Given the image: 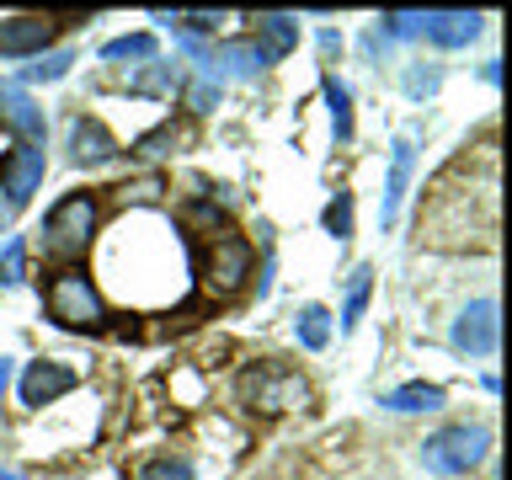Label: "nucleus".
Listing matches in <instances>:
<instances>
[{"label": "nucleus", "mask_w": 512, "mask_h": 480, "mask_svg": "<svg viewBox=\"0 0 512 480\" xmlns=\"http://www.w3.org/2000/svg\"><path fill=\"white\" fill-rule=\"evenodd\" d=\"M320 224H326V235L331 240H352V192H336V198L326 203V214H320Z\"/></svg>", "instance_id": "26"}, {"label": "nucleus", "mask_w": 512, "mask_h": 480, "mask_svg": "<svg viewBox=\"0 0 512 480\" xmlns=\"http://www.w3.org/2000/svg\"><path fill=\"white\" fill-rule=\"evenodd\" d=\"M48 315H54L64 331H107V320H112L102 283H96L86 267H59L54 278H48Z\"/></svg>", "instance_id": "3"}, {"label": "nucleus", "mask_w": 512, "mask_h": 480, "mask_svg": "<svg viewBox=\"0 0 512 480\" xmlns=\"http://www.w3.org/2000/svg\"><path fill=\"white\" fill-rule=\"evenodd\" d=\"M96 224H102V203L96 192H64V198L43 214V256L59 267H75L86 246L96 240Z\"/></svg>", "instance_id": "2"}, {"label": "nucleus", "mask_w": 512, "mask_h": 480, "mask_svg": "<svg viewBox=\"0 0 512 480\" xmlns=\"http://www.w3.org/2000/svg\"><path fill=\"white\" fill-rule=\"evenodd\" d=\"M187 224H192V230H203V235H224V203H214V198H198V203H192L187 208Z\"/></svg>", "instance_id": "27"}, {"label": "nucleus", "mask_w": 512, "mask_h": 480, "mask_svg": "<svg viewBox=\"0 0 512 480\" xmlns=\"http://www.w3.org/2000/svg\"><path fill=\"white\" fill-rule=\"evenodd\" d=\"M6 224H11V208H6V198H0V230H6Z\"/></svg>", "instance_id": "34"}, {"label": "nucleus", "mask_w": 512, "mask_h": 480, "mask_svg": "<svg viewBox=\"0 0 512 480\" xmlns=\"http://www.w3.org/2000/svg\"><path fill=\"white\" fill-rule=\"evenodd\" d=\"M256 32L251 38L267 48L272 59H283V54H294L299 48V16H288V11H262V16H251Z\"/></svg>", "instance_id": "15"}, {"label": "nucleus", "mask_w": 512, "mask_h": 480, "mask_svg": "<svg viewBox=\"0 0 512 480\" xmlns=\"http://www.w3.org/2000/svg\"><path fill=\"white\" fill-rule=\"evenodd\" d=\"M75 384H80V379H75V368L38 358V363H27V374H22V406H27V411H38V406H48V400L70 395Z\"/></svg>", "instance_id": "10"}, {"label": "nucleus", "mask_w": 512, "mask_h": 480, "mask_svg": "<svg viewBox=\"0 0 512 480\" xmlns=\"http://www.w3.org/2000/svg\"><path fill=\"white\" fill-rule=\"evenodd\" d=\"M118 155V139L107 134L96 118H70V160L75 166H107Z\"/></svg>", "instance_id": "14"}, {"label": "nucleus", "mask_w": 512, "mask_h": 480, "mask_svg": "<svg viewBox=\"0 0 512 480\" xmlns=\"http://www.w3.org/2000/svg\"><path fill=\"white\" fill-rule=\"evenodd\" d=\"M379 43H384L379 32H368V38H363V59H379Z\"/></svg>", "instance_id": "32"}, {"label": "nucleus", "mask_w": 512, "mask_h": 480, "mask_svg": "<svg viewBox=\"0 0 512 480\" xmlns=\"http://www.w3.org/2000/svg\"><path fill=\"white\" fill-rule=\"evenodd\" d=\"M240 400L262 416H278V411H304L310 406V379L299 368H283V363H262L240 379Z\"/></svg>", "instance_id": "5"}, {"label": "nucleus", "mask_w": 512, "mask_h": 480, "mask_svg": "<svg viewBox=\"0 0 512 480\" xmlns=\"http://www.w3.org/2000/svg\"><path fill=\"white\" fill-rule=\"evenodd\" d=\"M320 91H326V107H331L336 144H347L352 139V91H347V80L342 75H326V80H320Z\"/></svg>", "instance_id": "17"}, {"label": "nucleus", "mask_w": 512, "mask_h": 480, "mask_svg": "<svg viewBox=\"0 0 512 480\" xmlns=\"http://www.w3.org/2000/svg\"><path fill=\"white\" fill-rule=\"evenodd\" d=\"M176 86H182V70L166 59H150L139 75H128V91H144V96H171Z\"/></svg>", "instance_id": "19"}, {"label": "nucleus", "mask_w": 512, "mask_h": 480, "mask_svg": "<svg viewBox=\"0 0 512 480\" xmlns=\"http://www.w3.org/2000/svg\"><path fill=\"white\" fill-rule=\"evenodd\" d=\"M54 43V22L48 16H6L0 22V54L6 59H38Z\"/></svg>", "instance_id": "9"}, {"label": "nucleus", "mask_w": 512, "mask_h": 480, "mask_svg": "<svg viewBox=\"0 0 512 480\" xmlns=\"http://www.w3.org/2000/svg\"><path fill=\"white\" fill-rule=\"evenodd\" d=\"M187 107L192 112H198V118H208V112H214L219 107V80H192V86H187Z\"/></svg>", "instance_id": "29"}, {"label": "nucleus", "mask_w": 512, "mask_h": 480, "mask_svg": "<svg viewBox=\"0 0 512 480\" xmlns=\"http://www.w3.org/2000/svg\"><path fill=\"white\" fill-rule=\"evenodd\" d=\"M75 64V48H48V54H38L32 64H22V80H32V86H48V80H64Z\"/></svg>", "instance_id": "21"}, {"label": "nucleus", "mask_w": 512, "mask_h": 480, "mask_svg": "<svg viewBox=\"0 0 512 480\" xmlns=\"http://www.w3.org/2000/svg\"><path fill=\"white\" fill-rule=\"evenodd\" d=\"M384 406L400 411V416H416V411H443V390H438V384H400V390L384 395Z\"/></svg>", "instance_id": "18"}, {"label": "nucleus", "mask_w": 512, "mask_h": 480, "mask_svg": "<svg viewBox=\"0 0 512 480\" xmlns=\"http://www.w3.org/2000/svg\"><path fill=\"white\" fill-rule=\"evenodd\" d=\"M43 171H48L43 144H11V150L0 155V192H6V208H11V214L32 203V192L43 187Z\"/></svg>", "instance_id": "8"}, {"label": "nucleus", "mask_w": 512, "mask_h": 480, "mask_svg": "<svg viewBox=\"0 0 512 480\" xmlns=\"http://www.w3.org/2000/svg\"><path fill=\"white\" fill-rule=\"evenodd\" d=\"M368 294H374V267H352V278H347V299H342V336L363 320Z\"/></svg>", "instance_id": "20"}, {"label": "nucleus", "mask_w": 512, "mask_h": 480, "mask_svg": "<svg viewBox=\"0 0 512 480\" xmlns=\"http://www.w3.org/2000/svg\"><path fill=\"white\" fill-rule=\"evenodd\" d=\"M480 27H486V16H480V11H427L422 38L438 43V48H470L480 38Z\"/></svg>", "instance_id": "12"}, {"label": "nucleus", "mask_w": 512, "mask_h": 480, "mask_svg": "<svg viewBox=\"0 0 512 480\" xmlns=\"http://www.w3.org/2000/svg\"><path fill=\"white\" fill-rule=\"evenodd\" d=\"M400 86H406L411 102H427V96H438V86H443V64H411Z\"/></svg>", "instance_id": "25"}, {"label": "nucleus", "mask_w": 512, "mask_h": 480, "mask_svg": "<svg viewBox=\"0 0 512 480\" xmlns=\"http://www.w3.org/2000/svg\"><path fill=\"white\" fill-rule=\"evenodd\" d=\"M11 384V358H0V390Z\"/></svg>", "instance_id": "33"}, {"label": "nucleus", "mask_w": 512, "mask_h": 480, "mask_svg": "<svg viewBox=\"0 0 512 480\" xmlns=\"http://www.w3.org/2000/svg\"><path fill=\"white\" fill-rule=\"evenodd\" d=\"M422 22H427V11H384L374 32L384 43H406V38H422Z\"/></svg>", "instance_id": "23"}, {"label": "nucleus", "mask_w": 512, "mask_h": 480, "mask_svg": "<svg viewBox=\"0 0 512 480\" xmlns=\"http://www.w3.org/2000/svg\"><path fill=\"white\" fill-rule=\"evenodd\" d=\"M251 240L246 235H208V246H203V256H198V278H203V288L214 299H230V294H240L246 288V278H251Z\"/></svg>", "instance_id": "6"}, {"label": "nucleus", "mask_w": 512, "mask_h": 480, "mask_svg": "<svg viewBox=\"0 0 512 480\" xmlns=\"http://www.w3.org/2000/svg\"><path fill=\"white\" fill-rule=\"evenodd\" d=\"M0 480H27V475H16V470H0Z\"/></svg>", "instance_id": "35"}, {"label": "nucleus", "mask_w": 512, "mask_h": 480, "mask_svg": "<svg viewBox=\"0 0 512 480\" xmlns=\"http://www.w3.org/2000/svg\"><path fill=\"white\" fill-rule=\"evenodd\" d=\"M496 336H502V320H496V299L491 294L486 299H470L454 315V326H448V342H454L459 358H491Z\"/></svg>", "instance_id": "7"}, {"label": "nucleus", "mask_w": 512, "mask_h": 480, "mask_svg": "<svg viewBox=\"0 0 512 480\" xmlns=\"http://www.w3.org/2000/svg\"><path fill=\"white\" fill-rule=\"evenodd\" d=\"M16 283H27V240L6 235L0 240V288H16Z\"/></svg>", "instance_id": "24"}, {"label": "nucleus", "mask_w": 512, "mask_h": 480, "mask_svg": "<svg viewBox=\"0 0 512 480\" xmlns=\"http://www.w3.org/2000/svg\"><path fill=\"white\" fill-rule=\"evenodd\" d=\"M102 59L107 64H123V59H144V64H150L155 59V32H123V38L102 43Z\"/></svg>", "instance_id": "22"}, {"label": "nucleus", "mask_w": 512, "mask_h": 480, "mask_svg": "<svg viewBox=\"0 0 512 480\" xmlns=\"http://www.w3.org/2000/svg\"><path fill=\"white\" fill-rule=\"evenodd\" d=\"M411 171H416V144H411V139H395V144H390V176H384L379 224H395V219H400V203H406Z\"/></svg>", "instance_id": "13"}, {"label": "nucleus", "mask_w": 512, "mask_h": 480, "mask_svg": "<svg viewBox=\"0 0 512 480\" xmlns=\"http://www.w3.org/2000/svg\"><path fill=\"white\" fill-rule=\"evenodd\" d=\"M166 144H176V128H171V123H166V128H155V134H144L134 150H139L144 160H160V155H166Z\"/></svg>", "instance_id": "30"}, {"label": "nucleus", "mask_w": 512, "mask_h": 480, "mask_svg": "<svg viewBox=\"0 0 512 480\" xmlns=\"http://www.w3.org/2000/svg\"><path fill=\"white\" fill-rule=\"evenodd\" d=\"M336 48H342V32L326 27V32H320V54H336Z\"/></svg>", "instance_id": "31"}, {"label": "nucleus", "mask_w": 512, "mask_h": 480, "mask_svg": "<svg viewBox=\"0 0 512 480\" xmlns=\"http://www.w3.org/2000/svg\"><path fill=\"white\" fill-rule=\"evenodd\" d=\"M0 123H6L22 144H43V134H48L43 107L32 102V96H27L22 86H0Z\"/></svg>", "instance_id": "11"}, {"label": "nucleus", "mask_w": 512, "mask_h": 480, "mask_svg": "<svg viewBox=\"0 0 512 480\" xmlns=\"http://www.w3.org/2000/svg\"><path fill=\"white\" fill-rule=\"evenodd\" d=\"M294 336H299L304 352H326V342H331V310H326V304H299Z\"/></svg>", "instance_id": "16"}, {"label": "nucleus", "mask_w": 512, "mask_h": 480, "mask_svg": "<svg viewBox=\"0 0 512 480\" xmlns=\"http://www.w3.org/2000/svg\"><path fill=\"white\" fill-rule=\"evenodd\" d=\"M486 454H491V432L480 427V422L438 427L422 443V464H427L432 475H470L475 464H486Z\"/></svg>", "instance_id": "4"}, {"label": "nucleus", "mask_w": 512, "mask_h": 480, "mask_svg": "<svg viewBox=\"0 0 512 480\" xmlns=\"http://www.w3.org/2000/svg\"><path fill=\"white\" fill-rule=\"evenodd\" d=\"M112 240H102V256H134L139 278L128 283L123 304L134 310H155V304H182L192 288V262H187V240L171 219L160 214H123L107 230Z\"/></svg>", "instance_id": "1"}, {"label": "nucleus", "mask_w": 512, "mask_h": 480, "mask_svg": "<svg viewBox=\"0 0 512 480\" xmlns=\"http://www.w3.org/2000/svg\"><path fill=\"white\" fill-rule=\"evenodd\" d=\"M134 480H198V475H192L187 459H155V464H144Z\"/></svg>", "instance_id": "28"}]
</instances>
